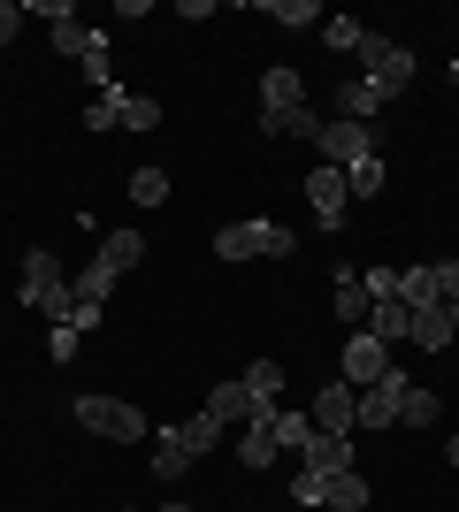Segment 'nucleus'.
Segmentation results:
<instances>
[{"label":"nucleus","instance_id":"1","mask_svg":"<svg viewBox=\"0 0 459 512\" xmlns=\"http://www.w3.org/2000/svg\"><path fill=\"white\" fill-rule=\"evenodd\" d=\"M16 299L31 306V314H46V329H54V321H69V276H62V260H54V253H23Z\"/></svg>","mask_w":459,"mask_h":512},{"label":"nucleus","instance_id":"2","mask_svg":"<svg viewBox=\"0 0 459 512\" xmlns=\"http://www.w3.org/2000/svg\"><path fill=\"white\" fill-rule=\"evenodd\" d=\"M360 77H375V85L398 100V92L414 85V46H398L391 31H368V39H360Z\"/></svg>","mask_w":459,"mask_h":512},{"label":"nucleus","instance_id":"3","mask_svg":"<svg viewBox=\"0 0 459 512\" xmlns=\"http://www.w3.org/2000/svg\"><path fill=\"white\" fill-rule=\"evenodd\" d=\"M222 260H291V230L284 222H230V230L215 237Z\"/></svg>","mask_w":459,"mask_h":512},{"label":"nucleus","instance_id":"4","mask_svg":"<svg viewBox=\"0 0 459 512\" xmlns=\"http://www.w3.org/2000/svg\"><path fill=\"white\" fill-rule=\"evenodd\" d=\"M314 146H322V169H352V161L383 153V138H375V123H345V115H329Z\"/></svg>","mask_w":459,"mask_h":512},{"label":"nucleus","instance_id":"5","mask_svg":"<svg viewBox=\"0 0 459 512\" xmlns=\"http://www.w3.org/2000/svg\"><path fill=\"white\" fill-rule=\"evenodd\" d=\"M77 421H85L92 436H108V444H138V436H146V413L123 406V398H77Z\"/></svg>","mask_w":459,"mask_h":512},{"label":"nucleus","instance_id":"6","mask_svg":"<svg viewBox=\"0 0 459 512\" xmlns=\"http://www.w3.org/2000/svg\"><path fill=\"white\" fill-rule=\"evenodd\" d=\"M337 375H345L352 390L383 383V375H391V344H383V337H368V329H345V360H337Z\"/></svg>","mask_w":459,"mask_h":512},{"label":"nucleus","instance_id":"7","mask_svg":"<svg viewBox=\"0 0 459 512\" xmlns=\"http://www.w3.org/2000/svg\"><path fill=\"white\" fill-rule=\"evenodd\" d=\"M306 421L322 428V436H352V428H360V390L337 375L329 390H314V413H306Z\"/></svg>","mask_w":459,"mask_h":512},{"label":"nucleus","instance_id":"8","mask_svg":"<svg viewBox=\"0 0 459 512\" xmlns=\"http://www.w3.org/2000/svg\"><path fill=\"white\" fill-rule=\"evenodd\" d=\"M306 207H314V222H322V230H337V222H345V207H352L345 169H322V161H314V169H306Z\"/></svg>","mask_w":459,"mask_h":512},{"label":"nucleus","instance_id":"9","mask_svg":"<svg viewBox=\"0 0 459 512\" xmlns=\"http://www.w3.org/2000/svg\"><path fill=\"white\" fill-rule=\"evenodd\" d=\"M391 107V92L375 85V77H352V85H337V100H329V115H345V123H375Z\"/></svg>","mask_w":459,"mask_h":512},{"label":"nucleus","instance_id":"10","mask_svg":"<svg viewBox=\"0 0 459 512\" xmlns=\"http://www.w3.org/2000/svg\"><path fill=\"white\" fill-rule=\"evenodd\" d=\"M406 383H414V375H398V367H391L383 383L360 390V428H398V390H406Z\"/></svg>","mask_w":459,"mask_h":512},{"label":"nucleus","instance_id":"11","mask_svg":"<svg viewBox=\"0 0 459 512\" xmlns=\"http://www.w3.org/2000/svg\"><path fill=\"white\" fill-rule=\"evenodd\" d=\"M291 107H306V77L299 69H268L261 77V123H276V115H291Z\"/></svg>","mask_w":459,"mask_h":512},{"label":"nucleus","instance_id":"12","mask_svg":"<svg viewBox=\"0 0 459 512\" xmlns=\"http://www.w3.org/2000/svg\"><path fill=\"white\" fill-rule=\"evenodd\" d=\"M192 467H199V451H192V436H184V421L161 428V436H153V474L176 482V474H192Z\"/></svg>","mask_w":459,"mask_h":512},{"label":"nucleus","instance_id":"13","mask_svg":"<svg viewBox=\"0 0 459 512\" xmlns=\"http://www.w3.org/2000/svg\"><path fill=\"white\" fill-rule=\"evenodd\" d=\"M238 383H245V398H253V421L284 406V367H276V360H253V367L238 375Z\"/></svg>","mask_w":459,"mask_h":512},{"label":"nucleus","instance_id":"14","mask_svg":"<svg viewBox=\"0 0 459 512\" xmlns=\"http://www.w3.org/2000/svg\"><path fill=\"white\" fill-rule=\"evenodd\" d=\"M368 337H383V344H406V337H414V306L398 299V291H391V299H375V306H368Z\"/></svg>","mask_w":459,"mask_h":512},{"label":"nucleus","instance_id":"15","mask_svg":"<svg viewBox=\"0 0 459 512\" xmlns=\"http://www.w3.org/2000/svg\"><path fill=\"white\" fill-rule=\"evenodd\" d=\"M452 337V306H414V337H406L414 352H452Z\"/></svg>","mask_w":459,"mask_h":512},{"label":"nucleus","instance_id":"16","mask_svg":"<svg viewBox=\"0 0 459 512\" xmlns=\"http://www.w3.org/2000/svg\"><path fill=\"white\" fill-rule=\"evenodd\" d=\"M100 100L115 107V130H138V138H146V130L161 123V107H153L146 92H123V85H108V92H100Z\"/></svg>","mask_w":459,"mask_h":512},{"label":"nucleus","instance_id":"17","mask_svg":"<svg viewBox=\"0 0 459 512\" xmlns=\"http://www.w3.org/2000/svg\"><path fill=\"white\" fill-rule=\"evenodd\" d=\"M238 467H245V474L276 467V428H268V413H261V421H245V428H238Z\"/></svg>","mask_w":459,"mask_h":512},{"label":"nucleus","instance_id":"18","mask_svg":"<svg viewBox=\"0 0 459 512\" xmlns=\"http://www.w3.org/2000/svg\"><path fill=\"white\" fill-rule=\"evenodd\" d=\"M299 467L306 474H345L352 467V436H322V428H314V444L299 451Z\"/></svg>","mask_w":459,"mask_h":512},{"label":"nucleus","instance_id":"19","mask_svg":"<svg viewBox=\"0 0 459 512\" xmlns=\"http://www.w3.org/2000/svg\"><path fill=\"white\" fill-rule=\"evenodd\" d=\"M368 283H360V268H337V321L345 329H368Z\"/></svg>","mask_w":459,"mask_h":512},{"label":"nucleus","instance_id":"20","mask_svg":"<svg viewBox=\"0 0 459 512\" xmlns=\"http://www.w3.org/2000/svg\"><path fill=\"white\" fill-rule=\"evenodd\" d=\"M207 413H215L222 428H245V421H253V398H245V383H215V390H207Z\"/></svg>","mask_w":459,"mask_h":512},{"label":"nucleus","instance_id":"21","mask_svg":"<svg viewBox=\"0 0 459 512\" xmlns=\"http://www.w3.org/2000/svg\"><path fill=\"white\" fill-rule=\"evenodd\" d=\"M138 260H146V237H138V230H108V237H100V268L123 276V268H138Z\"/></svg>","mask_w":459,"mask_h":512},{"label":"nucleus","instance_id":"22","mask_svg":"<svg viewBox=\"0 0 459 512\" xmlns=\"http://www.w3.org/2000/svg\"><path fill=\"white\" fill-rule=\"evenodd\" d=\"M437 413H444V398L429 383H406V390H398V421H406V428H429Z\"/></svg>","mask_w":459,"mask_h":512},{"label":"nucleus","instance_id":"23","mask_svg":"<svg viewBox=\"0 0 459 512\" xmlns=\"http://www.w3.org/2000/svg\"><path fill=\"white\" fill-rule=\"evenodd\" d=\"M322 505H337V512H368V482L360 474H322Z\"/></svg>","mask_w":459,"mask_h":512},{"label":"nucleus","instance_id":"24","mask_svg":"<svg viewBox=\"0 0 459 512\" xmlns=\"http://www.w3.org/2000/svg\"><path fill=\"white\" fill-rule=\"evenodd\" d=\"M268 428H276V451H306V444H314V421H306L299 406H276Z\"/></svg>","mask_w":459,"mask_h":512},{"label":"nucleus","instance_id":"25","mask_svg":"<svg viewBox=\"0 0 459 512\" xmlns=\"http://www.w3.org/2000/svg\"><path fill=\"white\" fill-rule=\"evenodd\" d=\"M322 123H329V115L291 107V115H276V123H261V130H268V138H299V146H314V138H322Z\"/></svg>","mask_w":459,"mask_h":512},{"label":"nucleus","instance_id":"26","mask_svg":"<svg viewBox=\"0 0 459 512\" xmlns=\"http://www.w3.org/2000/svg\"><path fill=\"white\" fill-rule=\"evenodd\" d=\"M108 291H115V268H77V283H69V306H108Z\"/></svg>","mask_w":459,"mask_h":512},{"label":"nucleus","instance_id":"27","mask_svg":"<svg viewBox=\"0 0 459 512\" xmlns=\"http://www.w3.org/2000/svg\"><path fill=\"white\" fill-rule=\"evenodd\" d=\"M261 16H268V23H284V31H306V23H329V16H322V0H261Z\"/></svg>","mask_w":459,"mask_h":512},{"label":"nucleus","instance_id":"28","mask_svg":"<svg viewBox=\"0 0 459 512\" xmlns=\"http://www.w3.org/2000/svg\"><path fill=\"white\" fill-rule=\"evenodd\" d=\"M383 176H391V169H383V153H368V161H352V169H345V192L375 199V192H383Z\"/></svg>","mask_w":459,"mask_h":512},{"label":"nucleus","instance_id":"29","mask_svg":"<svg viewBox=\"0 0 459 512\" xmlns=\"http://www.w3.org/2000/svg\"><path fill=\"white\" fill-rule=\"evenodd\" d=\"M398 299L406 306H437V268H398Z\"/></svg>","mask_w":459,"mask_h":512},{"label":"nucleus","instance_id":"30","mask_svg":"<svg viewBox=\"0 0 459 512\" xmlns=\"http://www.w3.org/2000/svg\"><path fill=\"white\" fill-rule=\"evenodd\" d=\"M322 39H329V54H360L368 23H352V16H329V23H322Z\"/></svg>","mask_w":459,"mask_h":512},{"label":"nucleus","instance_id":"31","mask_svg":"<svg viewBox=\"0 0 459 512\" xmlns=\"http://www.w3.org/2000/svg\"><path fill=\"white\" fill-rule=\"evenodd\" d=\"M131 199L138 207H161L169 199V169H131Z\"/></svg>","mask_w":459,"mask_h":512},{"label":"nucleus","instance_id":"32","mask_svg":"<svg viewBox=\"0 0 459 512\" xmlns=\"http://www.w3.org/2000/svg\"><path fill=\"white\" fill-rule=\"evenodd\" d=\"M92 39H100L92 23H62V31H54V54H69V62H85V54H92Z\"/></svg>","mask_w":459,"mask_h":512},{"label":"nucleus","instance_id":"33","mask_svg":"<svg viewBox=\"0 0 459 512\" xmlns=\"http://www.w3.org/2000/svg\"><path fill=\"white\" fill-rule=\"evenodd\" d=\"M46 360H54V367L77 360V329H69V321H54V329H46Z\"/></svg>","mask_w":459,"mask_h":512},{"label":"nucleus","instance_id":"34","mask_svg":"<svg viewBox=\"0 0 459 512\" xmlns=\"http://www.w3.org/2000/svg\"><path fill=\"white\" fill-rule=\"evenodd\" d=\"M437 268V306H459V260H429Z\"/></svg>","mask_w":459,"mask_h":512},{"label":"nucleus","instance_id":"35","mask_svg":"<svg viewBox=\"0 0 459 512\" xmlns=\"http://www.w3.org/2000/svg\"><path fill=\"white\" fill-rule=\"evenodd\" d=\"M85 77H92V85H100V92H108V31L92 39V54H85Z\"/></svg>","mask_w":459,"mask_h":512},{"label":"nucleus","instance_id":"36","mask_svg":"<svg viewBox=\"0 0 459 512\" xmlns=\"http://www.w3.org/2000/svg\"><path fill=\"white\" fill-rule=\"evenodd\" d=\"M23 23H31V8H23V0H0V46H8V39H16V31H23Z\"/></svg>","mask_w":459,"mask_h":512},{"label":"nucleus","instance_id":"37","mask_svg":"<svg viewBox=\"0 0 459 512\" xmlns=\"http://www.w3.org/2000/svg\"><path fill=\"white\" fill-rule=\"evenodd\" d=\"M31 16H39V23H54V31H62V23H77V8H69V0H31Z\"/></svg>","mask_w":459,"mask_h":512},{"label":"nucleus","instance_id":"38","mask_svg":"<svg viewBox=\"0 0 459 512\" xmlns=\"http://www.w3.org/2000/svg\"><path fill=\"white\" fill-rule=\"evenodd\" d=\"M291 497H299V505H322V474H306V467H299V482H291Z\"/></svg>","mask_w":459,"mask_h":512},{"label":"nucleus","instance_id":"39","mask_svg":"<svg viewBox=\"0 0 459 512\" xmlns=\"http://www.w3.org/2000/svg\"><path fill=\"white\" fill-rule=\"evenodd\" d=\"M444 459H452V467H459V436H452V444H444Z\"/></svg>","mask_w":459,"mask_h":512},{"label":"nucleus","instance_id":"40","mask_svg":"<svg viewBox=\"0 0 459 512\" xmlns=\"http://www.w3.org/2000/svg\"><path fill=\"white\" fill-rule=\"evenodd\" d=\"M169 512H192V505H169Z\"/></svg>","mask_w":459,"mask_h":512},{"label":"nucleus","instance_id":"41","mask_svg":"<svg viewBox=\"0 0 459 512\" xmlns=\"http://www.w3.org/2000/svg\"><path fill=\"white\" fill-rule=\"evenodd\" d=\"M452 352H459V337H452Z\"/></svg>","mask_w":459,"mask_h":512}]
</instances>
